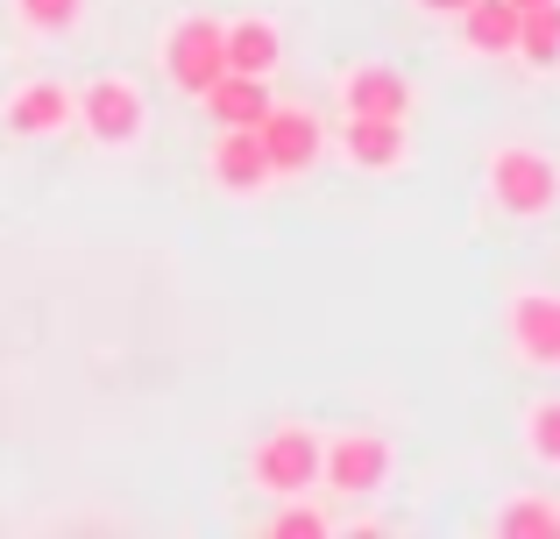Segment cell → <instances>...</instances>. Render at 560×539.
<instances>
[{
	"instance_id": "277c9868",
	"label": "cell",
	"mask_w": 560,
	"mask_h": 539,
	"mask_svg": "<svg viewBox=\"0 0 560 539\" xmlns=\"http://www.w3.org/2000/svg\"><path fill=\"white\" fill-rule=\"evenodd\" d=\"M390 469H397V447L383 433H334L319 447V476H327L334 497H376L390 483Z\"/></svg>"
},
{
	"instance_id": "8992f818",
	"label": "cell",
	"mask_w": 560,
	"mask_h": 539,
	"mask_svg": "<svg viewBox=\"0 0 560 539\" xmlns=\"http://www.w3.org/2000/svg\"><path fill=\"white\" fill-rule=\"evenodd\" d=\"M256 142H262V156H270L277 178H299V171L319 164V150H327V128H319L313 107H270V114L256 121Z\"/></svg>"
},
{
	"instance_id": "ac0fdd59",
	"label": "cell",
	"mask_w": 560,
	"mask_h": 539,
	"mask_svg": "<svg viewBox=\"0 0 560 539\" xmlns=\"http://www.w3.org/2000/svg\"><path fill=\"white\" fill-rule=\"evenodd\" d=\"M525 447H533V461L560 469V398H539L533 412H525Z\"/></svg>"
},
{
	"instance_id": "3957f363",
	"label": "cell",
	"mask_w": 560,
	"mask_h": 539,
	"mask_svg": "<svg viewBox=\"0 0 560 539\" xmlns=\"http://www.w3.org/2000/svg\"><path fill=\"white\" fill-rule=\"evenodd\" d=\"M319 433L305 426H277L256 441V455H248V476H256V490H270V497H305V490L319 483Z\"/></svg>"
},
{
	"instance_id": "4fadbf2b",
	"label": "cell",
	"mask_w": 560,
	"mask_h": 539,
	"mask_svg": "<svg viewBox=\"0 0 560 539\" xmlns=\"http://www.w3.org/2000/svg\"><path fill=\"white\" fill-rule=\"evenodd\" d=\"M277 65H284V36H277L270 14H242V22H228V71L270 79Z\"/></svg>"
},
{
	"instance_id": "ba28073f",
	"label": "cell",
	"mask_w": 560,
	"mask_h": 539,
	"mask_svg": "<svg viewBox=\"0 0 560 539\" xmlns=\"http://www.w3.org/2000/svg\"><path fill=\"white\" fill-rule=\"evenodd\" d=\"M504 327H511L518 362H533V370H560V298H553V291H511Z\"/></svg>"
},
{
	"instance_id": "7a4b0ae2",
	"label": "cell",
	"mask_w": 560,
	"mask_h": 539,
	"mask_svg": "<svg viewBox=\"0 0 560 539\" xmlns=\"http://www.w3.org/2000/svg\"><path fill=\"white\" fill-rule=\"evenodd\" d=\"M79 128L100 150H136L142 128H150V99L128 71H100V79L79 85Z\"/></svg>"
},
{
	"instance_id": "30bf717a",
	"label": "cell",
	"mask_w": 560,
	"mask_h": 539,
	"mask_svg": "<svg viewBox=\"0 0 560 539\" xmlns=\"http://www.w3.org/2000/svg\"><path fill=\"white\" fill-rule=\"evenodd\" d=\"M341 114H411V79L397 65H348L341 71Z\"/></svg>"
},
{
	"instance_id": "5b68a950",
	"label": "cell",
	"mask_w": 560,
	"mask_h": 539,
	"mask_svg": "<svg viewBox=\"0 0 560 539\" xmlns=\"http://www.w3.org/2000/svg\"><path fill=\"white\" fill-rule=\"evenodd\" d=\"M164 71H171V85H185V93H206V85L228 71V22L185 14V22L164 36Z\"/></svg>"
},
{
	"instance_id": "7c38bea8",
	"label": "cell",
	"mask_w": 560,
	"mask_h": 539,
	"mask_svg": "<svg viewBox=\"0 0 560 539\" xmlns=\"http://www.w3.org/2000/svg\"><path fill=\"white\" fill-rule=\"evenodd\" d=\"M206 107H213L220 128H256L262 114H270V79H248V71H220L213 85H206Z\"/></svg>"
},
{
	"instance_id": "d6986e66",
	"label": "cell",
	"mask_w": 560,
	"mask_h": 539,
	"mask_svg": "<svg viewBox=\"0 0 560 539\" xmlns=\"http://www.w3.org/2000/svg\"><path fill=\"white\" fill-rule=\"evenodd\" d=\"M327 532H334V518L319 504H291V512L270 518V539H327Z\"/></svg>"
},
{
	"instance_id": "5bb4252c",
	"label": "cell",
	"mask_w": 560,
	"mask_h": 539,
	"mask_svg": "<svg viewBox=\"0 0 560 539\" xmlns=\"http://www.w3.org/2000/svg\"><path fill=\"white\" fill-rule=\"evenodd\" d=\"M454 22H462V43L476 57H511L518 50V8H511V0H468Z\"/></svg>"
},
{
	"instance_id": "44dd1931",
	"label": "cell",
	"mask_w": 560,
	"mask_h": 539,
	"mask_svg": "<svg viewBox=\"0 0 560 539\" xmlns=\"http://www.w3.org/2000/svg\"><path fill=\"white\" fill-rule=\"evenodd\" d=\"M511 8H518V14H533V8H553V0H511Z\"/></svg>"
},
{
	"instance_id": "52a82bcc",
	"label": "cell",
	"mask_w": 560,
	"mask_h": 539,
	"mask_svg": "<svg viewBox=\"0 0 560 539\" xmlns=\"http://www.w3.org/2000/svg\"><path fill=\"white\" fill-rule=\"evenodd\" d=\"M0 121H8V136L22 142H43V136H65L71 121H79V93L57 79H28L8 93V107H0Z\"/></svg>"
},
{
	"instance_id": "2e32d148",
	"label": "cell",
	"mask_w": 560,
	"mask_h": 539,
	"mask_svg": "<svg viewBox=\"0 0 560 539\" xmlns=\"http://www.w3.org/2000/svg\"><path fill=\"white\" fill-rule=\"evenodd\" d=\"M511 57H525L533 71H553L560 65V0H553V8L518 14V50H511Z\"/></svg>"
},
{
	"instance_id": "9a60e30c",
	"label": "cell",
	"mask_w": 560,
	"mask_h": 539,
	"mask_svg": "<svg viewBox=\"0 0 560 539\" xmlns=\"http://www.w3.org/2000/svg\"><path fill=\"white\" fill-rule=\"evenodd\" d=\"M497 532H504V539H560V504L518 490V497L497 512Z\"/></svg>"
},
{
	"instance_id": "9c48e42d",
	"label": "cell",
	"mask_w": 560,
	"mask_h": 539,
	"mask_svg": "<svg viewBox=\"0 0 560 539\" xmlns=\"http://www.w3.org/2000/svg\"><path fill=\"white\" fill-rule=\"evenodd\" d=\"M341 156L355 171H397L405 164V121L397 114H341Z\"/></svg>"
},
{
	"instance_id": "8fae6325",
	"label": "cell",
	"mask_w": 560,
	"mask_h": 539,
	"mask_svg": "<svg viewBox=\"0 0 560 539\" xmlns=\"http://www.w3.org/2000/svg\"><path fill=\"white\" fill-rule=\"evenodd\" d=\"M270 178H277V171H270V156H262L256 128H228V136L213 142V185H220V192L248 199V192H262Z\"/></svg>"
},
{
	"instance_id": "6da1fadb",
	"label": "cell",
	"mask_w": 560,
	"mask_h": 539,
	"mask_svg": "<svg viewBox=\"0 0 560 539\" xmlns=\"http://www.w3.org/2000/svg\"><path fill=\"white\" fill-rule=\"evenodd\" d=\"M490 199L511 213V221H539V213L560 207V164L547 150H533V142H504V150H490Z\"/></svg>"
},
{
	"instance_id": "e0dca14e",
	"label": "cell",
	"mask_w": 560,
	"mask_h": 539,
	"mask_svg": "<svg viewBox=\"0 0 560 539\" xmlns=\"http://www.w3.org/2000/svg\"><path fill=\"white\" fill-rule=\"evenodd\" d=\"M14 22L28 36H71L85 22V0H14Z\"/></svg>"
},
{
	"instance_id": "ffe728a7",
	"label": "cell",
	"mask_w": 560,
	"mask_h": 539,
	"mask_svg": "<svg viewBox=\"0 0 560 539\" xmlns=\"http://www.w3.org/2000/svg\"><path fill=\"white\" fill-rule=\"evenodd\" d=\"M411 8H419V14H462L468 0H411Z\"/></svg>"
}]
</instances>
